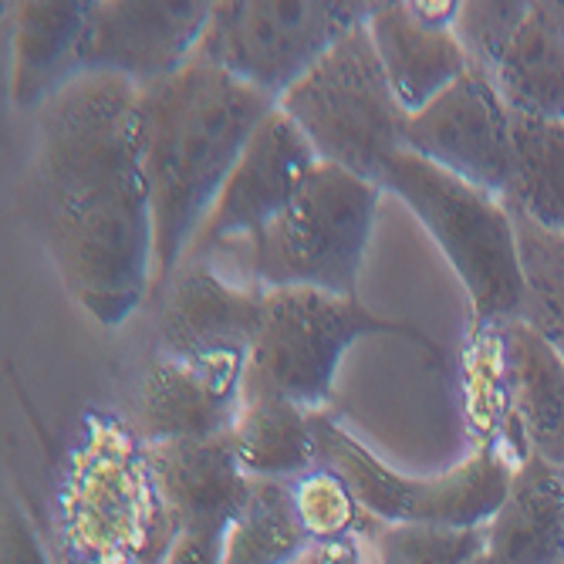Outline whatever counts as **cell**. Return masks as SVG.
Masks as SVG:
<instances>
[{"mask_svg":"<svg viewBox=\"0 0 564 564\" xmlns=\"http://www.w3.org/2000/svg\"><path fill=\"white\" fill-rule=\"evenodd\" d=\"M477 564H497V561H490V557H487V551H484V557H480Z\"/></svg>","mask_w":564,"mask_h":564,"instance_id":"cell-30","label":"cell"},{"mask_svg":"<svg viewBox=\"0 0 564 564\" xmlns=\"http://www.w3.org/2000/svg\"><path fill=\"white\" fill-rule=\"evenodd\" d=\"M487 551V528L386 524L379 564H477Z\"/></svg>","mask_w":564,"mask_h":564,"instance_id":"cell-24","label":"cell"},{"mask_svg":"<svg viewBox=\"0 0 564 564\" xmlns=\"http://www.w3.org/2000/svg\"><path fill=\"white\" fill-rule=\"evenodd\" d=\"M528 14L531 4H518V0H494V4L490 0H474V4H459L453 18V34L459 47L467 51L470 68L484 72L494 82L507 47L514 44Z\"/></svg>","mask_w":564,"mask_h":564,"instance_id":"cell-25","label":"cell"},{"mask_svg":"<svg viewBox=\"0 0 564 564\" xmlns=\"http://www.w3.org/2000/svg\"><path fill=\"white\" fill-rule=\"evenodd\" d=\"M459 4H376L369 34L392 95L405 116H416L470 72L467 51L453 34Z\"/></svg>","mask_w":564,"mask_h":564,"instance_id":"cell-15","label":"cell"},{"mask_svg":"<svg viewBox=\"0 0 564 564\" xmlns=\"http://www.w3.org/2000/svg\"><path fill=\"white\" fill-rule=\"evenodd\" d=\"M88 4H18L14 14V78L11 91L21 109H41L44 101L82 75L78 47Z\"/></svg>","mask_w":564,"mask_h":564,"instance_id":"cell-18","label":"cell"},{"mask_svg":"<svg viewBox=\"0 0 564 564\" xmlns=\"http://www.w3.org/2000/svg\"><path fill=\"white\" fill-rule=\"evenodd\" d=\"M379 183L322 163L307 173L288 210L237 250L261 291L318 288L355 294L376 224Z\"/></svg>","mask_w":564,"mask_h":564,"instance_id":"cell-4","label":"cell"},{"mask_svg":"<svg viewBox=\"0 0 564 564\" xmlns=\"http://www.w3.org/2000/svg\"><path fill=\"white\" fill-rule=\"evenodd\" d=\"M247 358L183 362L152 355L142 379V436L160 443H199L227 436L243 405Z\"/></svg>","mask_w":564,"mask_h":564,"instance_id":"cell-14","label":"cell"},{"mask_svg":"<svg viewBox=\"0 0 564 564\" xmlns=\"http://www.w3.org/2000/svg\"><path fill=\"white\" fill-rule=\"evenodd\" d=\"M487 557L497 564H564V470L541 456L514 467V480L487 524Z\"/></svg>","mask_w":564,"mask_h":564,"instance_id":"cell-17","label":"cell"},{"mask_svg":"<svg viewBox=\"0 0 564 564\" xmlns=\"http://www.w3.org/2000/svg\"><path fill=\"white\" fill-rule=\"evenodd\" d=\"M402 149L500 199L514 180V119L477 68L405 119Z\"/></svg>","mask_w":564,"mask_h":564,"instance_id":"cell-9","label":"cell"},{"mask_svg":"<svg viewBox=\"0 0 564 564\" xmlns=\"http://www.w3.org/2000/svg\"><path fill=\"white\" fill-rule=\"evenodd\" d=\"M351 0H234L214 4L196 58L281 101L328 51L372 18Z\"/></svg>","mask_w":564,"mask_h":564,"instance_id":"cell-7","label":"cell"},{"mask_svg":"<svg viewBox=\"0 0 564 564\" xmlns=\"http://www.w3.org/2000/svg\"><path fill=\"white\" fill-rule=\"evenodd\" d=\"M376 332L409 335V328L369 315L355 294L318 288L264 291L243 366V402L288 399L301 409H318L332 395L345 348Z\"/></svg>","mask_w":564,"mask_h":564,"instance_id":"cell-6","label":"cell"},{"mask_svg":"<svg viewBox=\"0 0 564 564\" xmlns=\"http://www.w3.org/2000/svg\"><path fill=\"white\" fill-rule=\"evenodd\" d=\"M21 203L68 294L106 328L152 297L156 230L139 145V85L85 72L34 109Z\"/></svg>","mask_w":564,"mask_h":564,"instance_id":"cell-1","label":"cell"},{"mask_svg":"<svg viewBox=\"0 0 564 564\" xmlns=\"http://www.w3.org/2000/svg\"><path fill=\"white\" fill-rule=\"evenodd\" d=\"M149 467L176 531L230 534L243 518L253 480L243 474L230 433L199 443L149 446Z\"/></svg>","mask_w":564,"mask_h":564,"instance_id":"cell-16","label":"cell"},{"mask_svg":"<svg viewBox=\"0 0 564 564\" xmlns=\"http://www.w3.org/2000/svg\"><path fill=\"white\" fill-rule=\"evenodd\" d=\"M366 24L348 31L288 88L278 109L304 132L322 163L379 183L386 163L402 149L409 116L392 95Z\"/></svg>","mask_w":564,"mask_h":564,"instance_id":"cell-5","label":"cell"},{"mask_svg":"<svg viewBox=\"0 0 564 564\" xmlns=\"http://www.w3.org/2000/svg\"><path fill=\"white\" fill-rule=\"evenodd\" d=\"M379 186L395 193L440 243L474 301L477 332L518 322L524 312V268L518 230L503 199L399 149Z\"/></svg>","mask_w":564,"mask_h":564,"instance_id":"cell-3","label":"cell"},{"mask_svg":"<svg viewBox=\"0 0 564 564\" xmlns=\"http://www.w3.org/2000/svg\"><path fill=\"white\" fill-rule=\"evenodd\" d=\"M507 207V203H503ZM518 230L521 268H524V312L531 325L564 358V237L544 230L521 210L507 207Z\"/></svg>","mask_w":564,"mask_h":564,"instance_id":"cell-23","label":"cell"},{"mask_svg":"<svg viewBox=\"0 0 564 564\" xmlns=\"http://www.w3.org/2000/svg\"><path fill=\"white\" fill-rule=\"evenodd\" d=\"M318 467L332 470L369 514L389 524L487 528L500 510L514 467L500 446H484L443 477H399L341 433L328 416L315 413Z\"/></svg>","mask_w":564,"mask_h":564,"instance_id":"cell-8","label":"cell"},{"mask_svg":"<svg viewBox=\"0 0 564 564\" xmlns=\"http://www.w3.org/2000/svg\"><path fill=\"white\" fill-rule=\"evenodd\" d=\"M494 88L510 116L564 122V37L531 4L524 28L494 75Z\"/></svg>","mask_w":564,"mask_h":564,"instance_id":"cell-20","label":"cell"},{"mask_svg":"<svg viewBox=\"0 0 564 564\" xmlns=\"http://www.w3.org/2000/svg\"><path fill=\"white\" fill-rule=\"evenodd\" d=\"M274 109V98L199 58L139 88V145L156 230L152 297L183 264L243 145Z\"/></svg>","mask_w":564,"mask_h":564,"instance_id":"cell-2","label":"cell"},{"mask_svg":"<svg viewBox=\"0 0 564 564\" xmlns=\"http://www.w3.org/2000/svg\"><path fill=\"white\" fill-rule=\"evenodd\" d=\"M315 166L318 152L312 142L281 109H274L243 145L186 258L210 261L217 250H230L258 237L288 210V203L297 196L301 183Z\"/></svg>","mask_w":564,"mask_h":564,"instance_id":"cell-10","label":"cell"},{"mask_svg":"<svg viewBox=\"0 0 564 564\" xmlns=\"http://www.w3.org/2000/svg\"><path fill=\"white\" fill-rule=\"evenodd\" d=\"M234 453L250 480L304 477L318 467L315 413L288 399H250L230 430Z\"/></svg>","mask_w":564,"mask_h":564,"instance_id":"cell-19","label":"cell"},{"mask_svg":"<svg viewBox=\"0 0 564 564\" xmlns=\"http://www.w3.org/2000/svg\"><path fill=\"white\" fill-rule=\"evenodd\" d=\"M307 541L291 484L253 480L250 503L234 524L224 564H288Z\"/></svg>","mask_w":564,"mask_h":564,"instance_id":"cell-22","label":"cell"},{"mask_svg":"<svg viewBox=\"0 0 564 564\" xmlns=\"http://www.w3.org/2000/svg\"><path fill=\"white\" fill-rule=\"evenodd\" d=\"M4 564H51L37 531L28 524L18 507H8L4 518Z\"/></svg>","mask_w":564,"mask_h":564,"instance_id":"cell-27","label":"cell"},{"mask_svg":"<svg viewBox=\"0 0 564 564\" xmlns=\"http://www.w3.org/2000/svg\"><path fill=\"white\" fill-rule=\"evenodd\" d=\"M494 332L500 376V440L514 464L541 456L564 470V358L521 318Z\"/></svg>","mask_w":564,"mask_h":564,"instance_id":"cell-13","label":"cell"},{"mask_svg":"<svg viewBox=\"0 0 564 564\" xmlns=\"http://www.w3.org/2000/svg\"><path fill=\"white\" fill-rule=\"evenodd\" d=\"M261 297V288H237L210 261L186 258L156 294V355L183 362L247 358Z\"/></svg>","mask_w":564,"mask_h":564,"instance_id":"cell-12","label":"cell"},{"mask_svg":"<svg viewBox=\"0 0 564 564\" xmlns=\"http://www.w3.org/2000/svg\"><path fill=\"white\" fill-rule=\"evenodd\" d=\"M514 119V180L507 207L564 237V122Z\"/></svg>","mask_w":564,"mask_h":564,"instance_id":"cell-21","label":"cell"},{"mask_svg":"<svg viewBox=\"0 0 564 564\" xmlns=\"http://www.w3.org/2000/svg\"><path fill=\"white\" fill-rule=\"evenodd\" d=\"M55 564H75V561H72V557H68V554H62V557H58V561H55Z\"/></svg>","mask_w":564,"mask_h":564,"instance_id":"cell-29","label":"cell"},{"mask_svg":"<svg viewBox=\"0 0 564 564\" xmlns=\"http://www.w3.org/2000/svg\"><path fill=\"white\" fill-rule=\"evenodd\" d=\"M230 534H207V531H176L170 554L163 564H224Z\"/></svg>","mask_w":564,"mask_h":564,"instance_id":"cell-26","label":"cell"},{"mask_svg":"<svg viewBox=\"0 0 564 564\" xmlns=\"http://www.w3.org/2000/svg\"><path fill=\"white\" fill-rule=\"evenodd\" d=\"M538 11L554 24V31L564 37V0H547V4H538Z\"/></svg>","mask_w":564,"mask_h":564,"instance_id":"cell-28","label":"cell"},{"mask_svg":"<svg viewBox=\"0 0 564 564\" xmlns=\"http://www.w3.org/2000/svg\"><path fill=\"white\" fill-rule=\"evenodd\" d=\"M214 4H88L78 62L85 72L122 75L129 82L152 85L160 78L176 75L183 65L196 58V47L207 34Z\"/></svg>","mask_w":564,"mask_h":564,"instance_id":"cell-11","label":"cell"}]
</instances>
